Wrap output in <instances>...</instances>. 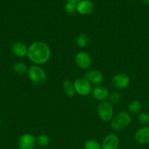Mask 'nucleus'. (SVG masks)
Returning a JSON list of instances; mask_svg holds the SVG:
<instances>
[{
    "mask_svg": "<svg viewBox=\"0 0 149 149\" xmlns=\"http://www.w3.org/2000/svg\"><path fill=\"white\" fill-rule=\"evenodd\" d=\"M89 37L87 34L84 33H82L78 35L76 39V44L77 46L80 48H84L89 45Z\"/></svg>",
    "mask_w": 149,
    "mask_h": 149,
    "instance_id": "17",
    "label": "nucleus"
},
{
    "mask_svg": "<svg viewBox=\"0 0 149 149\" xmlns=\"http://www.w3.org/2000/svg\"><path fill=\"white\" fill-rule=\"evenodd\" d=\"M110 100V103L112 104H116V103H118L120 102L121 99V94L119 93V92H112L110 94L109 97H108Z\"/></svg>",
    "mask_w": 149,
    "mask_h": 149,
    "instance_id": "21",
    "label": "nucleus"
},
{
    "mask_svg": "<svg viewBox=\"0 0 149 149\" xmlns=\"http://www.w3.org/2000/svg\"><path fill=\"white\" fill-rule=\"evenodd\" d=\"M112 85L118 90H124L129 87L130 84V78L126 74H118L112 78Z\"/></svg>",
    "mask_w": 149,
    "mask_h": 149,
    "instance_id": "8",
    "label": "nucleus"
},
{
    "mask_svg": "<svg viewBox=\"0 0 149 149\" xmlns=\"http://www.w3.org/2000/svg\"><path fill=\"white\" fill-rule=\"evenodd\" d=\"M68 2H72V3H74V4H77L78 1H80V0H67Z\"/></svg>",
    "mask_w": 149,
    "mask_h": 149,
    "instance_id": "24",
    "label": "nucleus"
},
{
    "mask_svg": "<svg viewBox=\"0 0 149 149\" xmlns=\"http://www.w3.org/2000/svg\"><path fill=\"white\" fill-rule=\"evenodd\" d=\"M36 143L40 147H46L50 143V138L46 135H39L36 138Z\"/></svg>",
    "mask_w": 149,
    "mask_h": 149,
    "instance_id": "18",
    "label": "nucleus"
},
{
    "mask_svg": "<svg viewBox=\"0 0 149 149\" xmlns=\"http://www.w3.org/2000/svg\"><path fill=\"white\" fill-rule=\"evenodd\" d=\"M1 119H0V126H1Z\"/></svg>",
    "mask_w": 149,
    "mask_h": 149,
    "instance_id": "26",
    "label": "nucleus"
},
{
    "mask_svg": "<svg viewBox=\"0 0 149 149\" xmlns=\"http://www.w3.org/2000/svg\"><path fill=\"white\" fill-rule=\"evenodd\" d=\"M93 97L99 101H105L109 97L110 92L106 87L103 85H97L92 91Z\"/></svg>",
    "mask_w": 149,
    "mask_h": 149,
    "instance_id": "14",
    "label": "nucleus"
},
{
    "mask_svg": "<svg viewBox=\"0 0 149 149\" xmlns=\"http://www.w3.org/2000/svg\"><path fill=\"white\" fill-rule=\"evenodd\" d=\"M27 75L29 79L36 84H43L47 80L46 72L38 65H33L29 67Z\"/></svg>",
    "mask_w": 149,
    "mask_h": 149,
    "instance_id": "3",
    "label": "nucleus"
},
{
    "mask_svg": "<svg viewBox=\"0 0 149 149\" xmlns=\"http://www.w3.org/2000/svg\"><path fill=\"white\" fill-rule=\"evenodd\" d=\"M134 139L140 144L149 143V127H143L137 130L134 133Z\"/></svg>",
    "mask_w": 149,
    "mask_h": 149,
    "instance_id": "11",
    "label": "nucleus"
},
{
    "mask_svg": "<svg viewBox=\"0 0 149 149\" xmlns=\"http://www.w3.org/2000/svg\"><path fill=\"white\" fill-rule=\"evenodd\" d=\"M137 119L140 124L144 125H149V113L147 112H141L137 116Z\"/></svg>",
    "mask_w": 149,
    "mask_h": 149,
    "instance_id": "22",
    "label": "nucleus"
},
{
    "mask_svg": "<svg viewBox=\"0 0 149 149\" xmlns=\"http://www.w3.org/2000/svg\"><path fill=\"white\" fill-rule=\"evenodd\" d=\"M51 51L46 43L41 41L33 42L28 47L27 57L36 65L44 64L49 61Z\"/></svg>",
    "mask_w": 149,
    "mask_h": 149,
    "instance_id": "1",
    "label": "nucleus"
},
{
    "mask_svg": "<svg viewBox=\"0 0 149 149\" xmlns=\"http://www.w3.org/2000/svg\"><path fill=\"white\" fill-rule=\"evenodd\" d=\"M84 149H102L101 144L93 139H89L84 143Z\"/></svg>",
    "mask_w": 149,
    "mask_h": 149,
    "instance_id": "20",
    "label": "nucleus"
},
{
    "mask_svg": "<svg viewBox=\"0 0 149 149\" xmlns=\"http://www.w3.org/2000/svg\"><path fill=\"white\" fill-rule=\"evenodd\" d=\"M140 1H141L144 4L149 5V0H140Z\"/></svg>",
    "mask_w": 149,
    "mask_h": 149,
    "instance_id": "25",
    "label": "nucleus"
},
{
    "mask_svg": "<svg viewBox=\"0 0 149 149\" xmlns=\"http://www.w3.org/2000/svg\"><path fill=\"white\" fill-rule=\"evenodd\" d=\"M93 4L90 0H80L76 4V11L81 15H89L93 11Z\"/></svg>",
    "mask_w": 149,
    "mask_h": 149,
    "instance_id": "13",
    "label": "nucleus"
},
{
    "mask_svg": "<svg viewBox=\"0 0 149 149\" xmlns=\"http://www.w3.org/2000/svg\"><path fill=\"white\" fill-rule=\"evenodd\" d=\"M19 149H34L36 146V138L31 133L20 135L18 139Z\"/></svg>",
    "mask_w": 149,
    "mask_h": 149,
    "instance_id": "7",
    "label": "nucleus"
},
{
    "mask_svg": "<svg viewBox=\"0 0 149 149\" xmlns=\"http://www.w3.org/2000/svg\"><path fill=\"white\" fill-rule=\"evenodd\" d=\"M63 90L66 95L68 97H72L75 94V90H74V83L70 79H65L62 83Z\"/></svg>",
    "mask_w": 149,
    "mask_h": 149,
    "instance_id": "15",
    "label": "nucleus"
},
{
    "mask_svg": "<svg viewBox=\"0 0 149 149\" xmlns=\"http://www.w3.org/2000/svg\"><path fill=\"white\" fill-rule=\"evenodd\" d=\"M74 62L79 68L82 69H88L91 66L92 60L90 55L86 52H77L74 56Z\"/></svg>",
    "mask_w": 149,
    "mask_h": 149,
    "instance_id": "6",
    "label": "nucleus"
},
{
    "mask_svg": "<svg viewBox=\"0 0 149 149\" xmlns=\"http://www.w3.org/2000/svg\"><path fill=\"white\" fill-rule=\"evenodd\" d=\"M131 117L127 111H121L114 115L110 121L111 127L116 131L126 129L131 123Z\"/></svg>",
    "mask_w": 149,
    "mask_h": 149,
    "instance_id": "2",
    "label": "nucleus"
},
{
    "mask_svg": "<svg viewBox=\"0 0 149 149\" xmlns=\"http://www.w3.org/2000/svg\"><path fill=\"white\" fill-rule=\"evenodd\" d=\"M28 69L29 68H28L27 65L24 63L18 62L13 65V71L18 75H23L25 74H27Z\"/></svg>",
    "mask_w": 149,
    "mask_h": 149,
    "instance_id": "16",
    "label": "nucleus"
},
{
    "mask_svg": "<svg viewBox=\"0 0 149 149\" xmlns=\"http://www.w3.org/2000/svg\"><path fill=\"white\" fill-rule=\"evenodd\" d=\"M129 111L131 113H137L142 109L141 103L138 100H133L129 103L128 106Z\"/></svg>",
    "mask_w": 149,
    "mask_h": 149,
    "instance_id": "19",
    "label": "nucleus"
},
{
    "mask_svg": "<svg viewBox=\"0 0 149 149\" xmlns=\"http://www.w3.org/2000/svg\"><path fill=\"white\" fill-rule=\"evenodd\" d=\"M148 106H149V100H148Z\"/></svg>",
    "mask_w": 149,
    "mask_h": 149,
    "instance_id": "27",
    "label": "nucleus"
},
{
    "mask_svg": "<svg viewBox=\"0 0 149 149\" xmlns=\"http://www.w3.org/2000/svg\"><path fill=\"white\" fill-rule=\"evenodd\" d=\"M84 78H86L91 84L99 85L104 80V76L101 71L98 70H91L85 74Z\"/></svg>",
    "mask_w": 149,
    "mask_h": 149,
    "instance_id": "10",
    "label": "nucleus"
},
{
    "mask_svg": "<svg viewBox=\"0 0 149 149\" xmlns=\"http://www.w3.org/2000/svg\"><path fill=\"white\" fill-rule=\"evenodd\" d=\"M64 10L67 14L73 15L75 12H77L76 11V4L67 1L64 6Z\"/></svg>",
    "mask_w": 149,
    "mask_h": 149,
    "instance_id": "23",
    "label": "nucleus"
},
{
    "mask_svg": "<svg viewBox=\"0 0 149 149\" xmlns=\"http://www.w3.org/2000/svg\"><path fill=\"white\" fill-rule=\"evenodd\" d=\"M11 50L13 55L18 58H24L27 56L28 47L23 42H16L13 44Z\"/></svg>",
    "mask_w": 149,
    "mask_h": 149,
    "instance_id": "12",
    "label": "nucleus"
},
{
    "mask_svg": "<svg viewBox=\"0 0 149 149\" xmlns=\"http://www.w3.org/2000/svg\"><path fill=\"white\" fill-rule=\"evenodd\" d=\"M97 114L102 121L108 122L114 116L113 107L110 102L102 101L97 106Z\"/></svg>",
    "mask_w": 149,
    "mask_h": 149,
    "instance_id": "4",
    "label": "nucleus"
},
{
    "mask_svg": "<svg viewBox=\"0 0 149 149\" xmlns=\"http://www.w3.org/2000/svg\"><path fill=\"white\" fill-rule=\"evenodd\" d=\"M119 138L115 134H108L101 143L102 149H118L119 147Z\"/></svg>",
    "mask_w": 149,
    "mask_h": 149,
    "instance_id": "9",
    "label": "nucleus"
},
{
    "mask_svg": "<svg viewBox=\"0 0 149 149\" xmlns=\"http://www.w3.org/2000/svg\"><path fill=\"white\" fill-rule=\"evenodd\" d=\"M73 83L75 93L79 95L86 96L91 93V84L84 77L76 79Z\"/></svg>",
    "mask_w": 149,
    "mask_h": 149,
    "instance_id": "5",
    "label": "nucleus"
}]
</instances>
